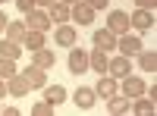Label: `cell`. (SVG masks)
<instances>
[{
    "label": "cell",
    "mask_w": 157,
    "mask_h": 116,
    "mask_svg": "<svg viewBox=\"0 0 157 116\" xmlns=\"http://www.w3.org/2000/svg\"><path fill=\"white\" fill-rule=\"evenodd\" d=\"M116 50H120L123 57H138L141 50H145V44H141L138 35H123V38H116Z\"/></svg>",
    "instance_id": "obj_1"
},
{
    "label": "cell",
    "mask_w": 157,
    "mask_h": 116,
    "mask_svg": "<svg viewBox=\"0 0 157 116\" xmlns=\"http://www.w3.org/2000/svg\"><path fill=\"white\" fill-rule=\"evenodd\" d=\"M25 28H32V32H47V28H50L47 9H32V13H25Z\"/></svg>",
    "instance_id": "obj_2"
},
{
    "label": "cell",
    "mask_w": 157,
    "mask_h": 116,
    "mask_svg": "<svg viewBox=\"0 0 157 116\" xmlns=\"http://www.w3.org/2000/svg\"><path fill=\"white\" fill-rule=\"evenodd\" d=\"M145 91H148V85L138 79V75H132L129 72L126 79H123V94L129 97V100H135V97H145Z\"/></svg>",
    "instance_id": "obj_3"
},
{
    "label": "cell",
    "mask_w": 157,
    "mask_h": 116,
    "mask_svg": "<svg viewBox=\"0 0 157 116\" xmlns=\"http://www.w3.org/2000/svg\"><path fill=\"white\" fill-rule=\"evenodd\" d=\"M107 72L113 75V79H126L129 72H132V57H113V60H107Z\"/></svg>",
    "instance_id": "obj_4"
},
{
    "label": "cell",
    "mask_w": 157,
    "mask_h": 116,
    "mask_svg": "<svg viewBox=\"0 0 157 116\" xmlns=\"http://www.w3.org/2000/svg\"><path fill=\"white\" fill-rule=\"evenodd\" d=\"M66 66L72 75H82L88 69V50H78V47H69V60H66Z\"/></svg>",
    "instance_id": "obj_5"
},
{
    "label": "cell",
    "mask_w": 157,
    "mask_h": 116,
    "mask_svg": "<svg viewBox=\"0 0 157 116\" xmlns=\"http://www.w3.org/2000/svg\"><path fill=\"white\" fill-rule=\"evenodd\" d=\"M151 25H154V13L151 9H135L129 16V28H135V32H151Z\"/></svg>",
    "instance_id": "obj_6"
},
{
    "label": "cell",
    "mask_w": 157,
    "mask_h": 116,
    "mask_svg": "<svg viewBox=\"0 0 157 116\" xmlns=\"http://www.w3.org/2000/svg\"><path fill=\"white\" fill-rule=\"evenodd\" d=\"M107 28H110L113 35H126V32H129V13H123V9H110Z\"/></svg>",
    "instance_id": "obj_7"
},
{
    "label": "cell",
    "mask_w": 157,
    "mask_h": 116,
    "mask_svg": "<svg viewBox=\"0 0 157 116\" xmlns=\"http://www.w3.org/2000/svg\"><path fill=\"white\" fill-rule=\"evenodd\" d=\"M47 16H50V22L66 25L69 16H72V6H69V3H63V0H57V3H50V6H47Z\"/></svg>",
    "instance_id": "obj_8"
},
{
    "label": "cell",
    "mask_w": 157,
    "mask_h": 116,
    "mask_svg": "<svg viewBox=\"0 0 157 116\" xmlns=\"http://www.w3.org/2000/svg\"><path fill=\"white\" fill-rule=\"evenodd\" d=\"M91 41H94L98 50H116V35L110 28H98L94 35H91Z\"/></svg>",
    "instance_id": "obj_9"
},
{
    "label": "cell",
    "mask_w": 157,
    "mask_h": 116,
    "mask_svg": "<svg viewBox=\"0 0 157 116\" xmlns=\"http://www.w3.org/2000/svg\"><path fill=\"white\" fill-rule=\"evenodd\" d=\"M32 63H35V66L38 69H54V63H57V54H54V50H47V47H41V50H32Z\"/></svg>",
    "instance_id": "obj_10"
},
{
    "label": "cell",
    "mask_w": 157,
    "mask_h": 116,
    "mask_svg": "<svg viewBox=\"0 0 157 116\" xmlns=\"http://www.w3.org/2000/svg\"><path fill=\"white\" fill-rule=\"evenodd\" d=\"M69 19H75L78 25H91L94 22V9H91L85 0H78V3H72V16Z\"/></svg>",
    "instance_id": "obj_11"
},
{
    "label": "cell",
    "mask_w": 157,
    "mask_h": 116,
    "mask_svg": "<svg viewBox=\"0 0 157 116\" xmlns=\"http://www.w3.org/2000/svg\"><path fill=\"white\" fill-rule=\"evenodd\" d=\"M6 91H10L13 97H25L32 88H29V82H25V75L16 72V75H10V79H6Z\"/></svg>",
    "instance_id": "obj_12"
},
{
    "label": "cell",
    "mask_w": 157,
    "mask_h": 116,
    "mask_svg": "<svg viewBox=\"0 0 157 116\" xmlns=\"http://www.w3.org/2000/svg\"><path fill=\"white\" fill-rule=\"evenodd\" d=\"M116 91H120V85H116L113 75H104V79H98V85H94V94H98V97H104V100L113 97Z\"/></svg>",
    "instance_id": "obj_13"
},
{
    "label": "cell",
    "mask_w": 157,
    "mask_h": 116,
    "mask_svg": "<svg viewBox=\"0 0 157 116\" xmlns=\"http://www.w3.org/2000/svg\"><path fill=\"white\" fill-rule=\"evenodd\" d=\"M107 110H110L113 116H123V113L132 110V104H129L126 94H113V97H107Z\"/></svg>",
    "instance_id": "obj_14"
},
{
    "label": "cell",
    "mask_w": 157,
    "mask_h": 116,
    "mask_svg": "<svg viewBox=\"0 0 157 116\" xmlns=\"http://www.w3.org/2000/svg\"><path fill=\"white\" fill-rule=\"evenodd\" d=\"M94 100H98L94 88H75V107H78V110H91V107H94Z\"/></svg>",
    "instance_id": "obj_15"
},
{
    "label": "cell",
    "mask_w": 157,
    "mask_h": 116,
    "mask_svg": "<svg viewBox=\"0 0 157 116\" xmlns=\"http://www.w3.org/2000/svg\"><path fill=\"white\" fill-rule=\"evenodd\" d=\"M54 41L60 47H75V28L72 25H60V28L54 32Z\"/></svg>",
    "instance_id": "obj_16"
},
{
    "label": "cell",
    "mask_w": 157,
    "mask_h": 116,
    "mask_svg": "<svg viewBox=\"0 0 157 116\" xmlns=\"http://www.w3.org/2000/svg\"><path fill=\"white\" fill-rule=\"evenodd\" d=\"M22 75H25V82H29V88H44V85H47V75H44V69H38L35 63H32V66L25 69Z\"/></svg>",
    "instance_id": "obj_17"
},
{
    "label": "cell",
    "mask_w": 157,
    "mask_h": 116,
    "mask_svg": "<svg viewBox=\"0 0 157 116\" xmlns=\"http://www.w3.org/2000/svg\"><path fill=\"white\" fill-rule=\"evenodd\" d=\"M88 66L91 69H94L98 75H104V72H107V50H91V54H88Z\"/></svg>",
    "instance_id": "obj_18"
},
{
    "label": "cell",
    "mask_w": 157,
    "mask_h": 116,
    "mask_svg": "<svg viewBox=\"0 0 157 116\" xmlns=\"http://www.w3.org/2000/svg\"><path fill=\"white\" fill-rule=\"evenodd\" d=\"M44 100H50V104H63L66 100V88L63 85H44Z\"/></svg>",
    "instance_id": "obj_19"
},
{
    "label": "cell",
    "mask_w": 157,
    "mask_h": 116,
    "mask_svg": "<svg viewBox=\"0 0 157 116\" xmlns=\"http://www.w3.org/2000/svg\"><path fill=\"white\" fill-rule=\"evenodd\" d=\"M25 32H29V28H25V22H10L6 25V41H16V44H22L25 41Z\"/></svg>",
    "instance_id": "obj_20"
},
{
    "label": "cell",
    "mask_w": 157,
    "mask_h": 116,
    "mask_svg": "<svg viewBox=\"0 0 157 116\" xmlns=\"http://www.w3.org/2000/svg\"><path fill=\"white\" fill-rule=\"evenodd\" d=\"M22 47H29V50H41L44 47V32H25V41H22Z\"/></svg>",
    "instance_id": "obj_21"
},
{
    "label": "cell",
    "mask_w": 157,
    "mask_h": 116,
    "mask_svg": "<svg viewBox=\"0 0 157 116\" xmlns=\"http://www.w3.org/2000/svg\"><path fill=\"white\" fill-rule=\"evenodd\" d=\"M19 54H22V44H16V41H0V57L19 60Z\"/></svg>",
    "instance_id": "obj_22"
},
{
    "label": "cell",
    "mask_w": 157,
    "mask_h": 116,
    "mask_svg": "<svg viewBox=\"0 0 157 116\" xmlns=\"http://www.w3.org/2000/svg\"><path fill=\"white\" fill-rule=\"evenodd\" d=\"M138 66L145 72H154L157 69V54H154V50H141V54H138Z\"/></svg>",
    "instance_id": "obj_23"
},
{
    "label": "cell",
    "mask_w": 157,
    "mask_h": 116,
    "mask_svg": "<svg viewBox=\"0 0 157 116\" xmlns=\"http://www.w3.org/2000/svg\"><path fill=\"white\" fill-rule=\"evenodd\" d=\"M10 75H16V60L0 57V79H10Z\"/></svg>",
    "instance_id": "obj_24"
},
{
    "label": "cell",
    "mask_w": 157,
    "mask_h": 116,
    "mask_svg": "<svg viewBox=\"0 0 157 116\" xmlns=\"http://www.w3.org/2000/svg\"><path fill=\"white\" fill-rule=\"evenodd\" d=\"M138 100V97H135ZM132 110L138 113V116H151L154 113V100H138V104H132Z\"/></svg>",
    "instance_id": "obj_25"
},
{
    "label": "cell",
    "mask_w": 157,
    "mask_h": 116,
    "mask_svg": "<svg viewBox=\"0 0 157 116\" xmlns=\"http://www.w3.org/2000/svg\"><path fill=\"white\" fill-rule=\"evenodd\" d=\"M50 113H54V104H50V100H41V104L32 107V116H50Z\"/></svg>",
    "instance_id": "obj_26"
},
{
    "label": "cell",
    "mask_w": 157,
    "mask_h": 116,
    "mask_svg": "<svg viewBox=\"0 0 157 116\" xmlns=\"http://www.w3.org/2000/svg\"><path fill=\"white\" fill-rule=\"evenodd\" d=\"M16 6H19L22 13H32V9H38V3H35V0H16Z\"/></svg>",
    "instance_id": "obj_27"
},
{
    "label": "cell",
    "mask_w": 157,
    "mask_h": 116,
    "mask_svg": "<svg viewBox=\"0 0 157 116\" xmlns=\"http://www.w3.org/2000/svg\"><path fill=\"white\" fill-rule=\"evenodd\" d=\"M85 3H88L91 9H94V13H98V9H107V6H110V0H85Z\"/></svg>",
    "instance_id": "obj_28"
},
{
    "label": "cell",
    "mask_w": 157,
    "mask_h": 116,
    "mask_svg": "<svg viewBox=\"0 0 157 116\" xmlns=\"http://www.w3.org/2000/svg\"><path fill=\"white\" fill-rule=\"evenodd\" d=\"M135 6H138V9H151V13H154L157 0H135Z\"/></svg>",
    "instance_id": "obj_29"
},
{
    "label": "cell",
    "mask_w": 157,
    "mask_h": 116,
    "mask_svg": "<svg viewBox=\"0 0 157 116\" xmlns=\"http://www.w3.org/2000/svg\"><path fill=\"white\" fill-rule=\"evenodd\" d=\"M6 25H10V19H6V13H3V6H0V32H6Z\"/></svg>",
    "instance_id": "obj_30"
},
{
    "label": "cell",
    "mask_w": 157,
    "mask_h": 116,
    "mask_svg": "<svg viewBox=\"0 0 157 116\" xmlns=\"http://www.w3.org/2000/svg\"><path fill=\"white\" fill-rule=\"evenodd\" d=\"M6 94H10V91H6V79H0V100H3Z\"/></svg>",
    "instance_id": "obj_31"
},
{
    "label": "cell",
    "mask_w": 157,
    "mask_h": 116,
    "mask_svg": "<svg viewBox=\"0 0 157 116\" xmlns=\"http://www.w3.org/2000/svg\"><path fill=\"white\" fill-rule=\"evenodd\" d=\"M35 3H38V6H41V9H47L50 3H57V0H35Z\"/></svg>",
    "instance_id": "obj_32"
},
{
    "label": "cell",
    "mask_w": 157,
    "mask_h": 116,
    "mask_svg": "<svg viewBox=\"0 0 157 116\" xmlns=\"http://www.w3.org/2000/svg\"><path fill=\"white\" fill-rule=\"evenodd\" d=\"M63 3H69V6H72V3H78V0H63Z\"/></svg>",
    "instance_id": "obj_33"
},
{
    "label": "cell",
    "mask_w": 157,
    "mask_h": 116,
    "mask_svg": "<svg viewBox=\"0 0 157 116\" xmlns=\"http://www.w3.org/2000/svg\"><path fill=\"white\" fill-rule=\"evenodd\" d=\"M0 6H3V0H0Z\"/></svg>",
    "instance_id": "obj_34"
}]
</instances>
